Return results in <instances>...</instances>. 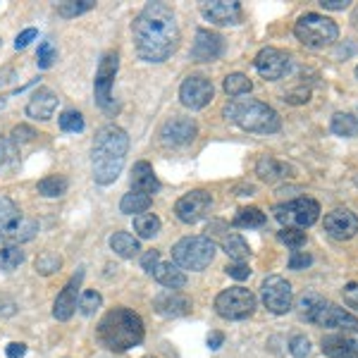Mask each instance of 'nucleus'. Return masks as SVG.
<instances>
[{
	"instance_id": "obj_1",
	"label": "nucleus",
	"mask_w": 358,
	"mask_h": 358,
	"mask_svg": "<svg viewBox=\"0 0 358 358\" xmlns=\"http://www.w3.org/2000/svg\"><path fill=\"white\" fill-rule=\"evenodd\" d=\"M131 34H134L136 55L143 62H165L179 45L177 17L165 3H148L136 15Z\"/></svg>"
},
{
	"instance_id": "obj_2",
	"label": "nucleus",
	"mask_w": 358,
	"mask_h": 358,
	"mask_svg": "<svg viewBox=\"0 0 358 358\" xmlns=\"http://www.w3.org/2000/svg\"><path fill=\"white\" fill-rule=\"evenodd\" d=\"M129 153V136L122 127L106 124L96 131L94 148H91V165H94V182L101 187L117 182Z\"/></svg>"
},
{
	"instance_id": "obj_3",
	"label": "nucleus",
	"mask_w": 358,
	"mask_h": 358,
	"mask_svg": "<svg viewBox=\"0 0 358 358\" xmlns=\"http://www.w3.org/2000/svg\"><path fill=\"white\" fill-rule=\"evenodd\" d=\"M96 337L108 351H127L143 342L146 327H143L141 315L134 313L131 308L117 306V308L108 310L101 317V322L96 327Z\"/></svg>"
},
{
	"instance_id": "obj_4",
	"label": "nucleus",
	"mask_w": 358,
	"mask_h": 358,
	"mask_svg": "<svg viewBox=\"0 0 358 358\" xmlns=\"http://www.w3.org/2000/svg\"><path fill=\"white\" fill-rule=\"evenodd\" d=\"M299 310L301 317L313 322L317 327H327V330H342V332H358V317L351 315L349 310L339 308L337 303L325 301L320 294H303L299 299Z\"/></svg>"
},
{
	"instance_id": "obj_5",
	"label": "nucleus",
	"mask_w": 358,
	"mask_h": 358,
	"mask_svg": "<svg viewBox=\"0 0 358 358\" xmlns=\"http://www.w3.org/2000/svg\"><path fill=\"white\" fill-rule=\"evenodd\" d=\"M224 115H227L234 124H239L244 131H253V134H275L282 127V120L275 108H270L268 103L253 101V98H248V101L234 98V101L224 108Z\"/></svg>"
},
{
	"instance_id": "obj_6",
	"label": "nucleus",
	"mask_w": 358,
	"mask_h": 358,
	"mask_svg": "<svg viewBox=\"0 0 358 358\" xmlns=\"http://www.w3.org/2000/svg\"><path fill=\"white\" fill-rule=\"evenodd\" d=\"M215 241L208 236H184L172 246V261L179 270H206L215 258Z\"/></svg>"
},
{
	"instance_id": "obj_7",
	"label": "nucleus",
	"mask_w": 358,
	"mask_h": 358,
	"mask_svg": "<svg viewBox=\"0 0 358 358\" xmlns=\"http://www.w3.org/2000/svg\"><path fill=\"white\" fill-rule=\"evenodd\" d=\"M294 34L306 48H325L332 45L339 38V27L334 24L330 17L317 15V13H306L299 17V22L294 24Z\"/></svg>"
},
{
	"instance_id": "obj_8",
	"label": "nucleus",
	"mask_w": 358,
	"mask_h": 358,
	"mask_svg": "<svg viewBox=\"0 0 358 358\" xmlns=\"http://www.w3.org/2000/svg\"><path fill=\"white\" fill-rule=\"evenodd\" d=\"M117 69H120V55L115 50H108L103 53L101 62H98L96 69V79H94V96L96 103L101 110H106L108 115H113L117 110V103L113 98V84L115 77H117Z\"/></svg>"
},
{
	"instance_id": "obj_9",
	"label": "nucleus",
	"mask_w": 358,
	"mask_h": 358,
	"mask_svg": "<svg viewBox=\"0 0 358 358\" xmlns=\"http://www.w3.org/2000/svg\"><path fill=\"white\" fill-rule=\"evenodd\" d=\"M275 217L280 224L292 229H306L310 224L317 222L320 217V203L315 199H308V196H301V199L287 201V203L275 206Z\"/></svg>"
},
{
	"instance_id": "obj_10",
	"label": "nucleus",
	"mask_w": 358,
	"mask_h": 358,
	"mask_svg": "<svg viewBox=\"0 0 358 358\" xmlns=\"http://www.w3.org/2000/svg\"><path fill=\"white\" fill-rule=\"evenodd\" d=\"M256 296L246 287H229L215 296V310L224 320H246L256 310Z\"/></svg>"
},
{
	"instance_id": "obj_11",
	"label": "nucleus",
	"mask_w": 358,
	"mask_h": 358,
	"mask_svg": "<svg viewBox=\"0 0 358 358\" xmlns=\"http://www.w3.org/2000/svg\"><path fill=\"white\" fill-rule=\"evenodd\" d=\"M261 294H263V303L270 313L275 315H285L292 310V303H294V292H292V285L280 275H270L268 280L263 282L261 287Z\"/></svg>"
},
{
	"instance_id": "obj_12",
	"label": "nucleus",
	"mask_w": 358,
	"mask_h": 358,
	"mask_svg": "<svg viewBox=\"0 0 358 358\" xmlns=\"http://www.w3.org/2000/svg\"><path fill=\"white\" fill-rule=\"evenodd\" d=\"M213 96H215V86H213L210 79L201 77V74H192L179 86V101L189 110H203L208 103L213 101Z\"/></svg>"
},
{
	"instance_id": "obj_13",
	"label": "nucleus",
	"mask_w": 358,
	"mask_h": 358,
	"mask_svg": "<svg viewBox=\"0 0 358 358\" xmlns=\"http://www.w3.org/2000/svg\"><path fill=\"white\" fill-rule=\"evenodd\" d=\"M213 206V196L206 189H194V192L184 194L182 199L175 203V215L179 222L184 224H194L199 220H203Z\"/></svg>"
},
{
	"instance_id": "obj_14",
	"label": "nucleus",
	"mask_w": 358,
	"mask_h": 358,
	"mask_svg": "<svg viewBox=\"0 0 358 358\" xmlns=\"http://www.w3.org/2000/svg\"><path fill=\"white\" fill-rule=\"evenodd\" d=\"M196 134H199V127L189 117H172L160 127V141H163V146L167 148L189 146L196 138Z\"/></svg>"
},
{
	"instance_id": "obj_15",
	"label": "nucleus",
	"mask_w": 358,
	"mask_h": 358,
	"mask_svg": "<svg viewBox=\"0 0 358 358\" xmlns=\"http://www.w3.org/2000/svg\"><path fill=\"white\" fill-rule=\"evenodd\" d=\"M201 15L217 27H234L244 20V10L236 0H210L201 3Z\"/></svg>"
},
{
	"instance_id": "obj_16",
	"label": "nucleus",
	"mask_w": 358,
	"mask_h": 358,
	"mask_svg": "<svg viewBox=\"0 0 358 358\" xmlns=\"http://www.w3.org/2000/svg\"><path fill=\"white\" fill-rule=\"evenodd\" d=\"M82 282H84V268H79L77 273L69 277V282L62 287V292L57 294L55 306H53V317L60 322H67L69 317L77 313V296L79 289H82Z\"/></svg>"
},
{
	"instance_id": "obj_17",
	"label": "nucleus",
	"mask_w": 358,
	"mask_h": 358,
	"mask_svg": "<svg viewBox=\"0 0 358 358\" xmlns=\"http://www.w3.org/2000/svg\"><path fill=\"white\" fill-rule=\"evenodd\" d=\"M253 65H256L258 74H261L263 79H268V82H277V79H282L287 74V69H289V55L285 53V50L280 48H263L261 53L256 55V60H253Z\"/></svg>"
},
{
	"instance_id": "obj_18",
	"label": "nucleus",
	"mask_w": 358,
	"mask_h": 358,
	"mask_svg": "<svg viewBox=\"0 0 358 358\" xmlns=\"http://www.w3.org/2000/svg\"><path fill=\"white\" fill-rule=\"evenodd\" d=\"M224 53V41L220 34L210 29H199L192 45V60L194 62H213Z\"/></svg>"
},
{
	"instance_id": "obj_19",
	"label": "nucleus",
	"mask_w": 358,
	"mask_h": 358,
	"mask_svg": "<svg viewBox=\"0 0 358 358\" xmlns=\"http://www.w3.org/2000/svg\"><path fill=\"white\" fill-rule=\"evenodd\" d=\"M325 232L337 241L351 239L358 232V217L346 208H337L325 215Z\"/></svg>"
},
{
	"instance_id": "obj_20",
	"label": "nucleus",
	"mask_w": 358,
	"mask_h": 358,
	"mask_svg": "<svg viewBox=\"0 0 358 358\" xmlns=\"http://www.w3.org/2000/svg\"><path fill=\"white\" fill-rule=\"evenodd\" d=\"M322 354L330 358H358V332H337L322 337Z\"/></svg>"
},
{
	"instance_id": "obj_21",
	"label": "nucleus",
	"mask_w": 358,
	"mask_h": 358,
	"mask_svg": "<svg viewBox=\"0 0 358 358\" xmlns=\"http://www.w3.org/2000/svg\"><path fill=\"white\" fill-rule=\"evenodd\" d=\"M153 308H155V313L163 317H182V315L192 313L194 306H192V299L184 296V294L165 289L153 299Z\"/></svg>"
},
{
	"instance_id": "obj_22",
	"label": "nucleus",
	"mask_w": 358,
	"mask_h": 358,
	"mask_svg": "<svg viewBox=\"0 0 358 358\" xmlns=\"http://www.w3.org/2000/svg\"><path fill=\"white\" fill-rule=\"evenodd\" d=\"M206 236L208 239H213V241H220V246H222V251L227 253L232 261H239V263H246V258L251 256V246L244 241V236L241 234H236V232H217V227L215 224H210V227L206 229Z\"/></svg>"
},
{
	"instance_id": "obj_23",
	"label": "nucleus",
	"mask_w": 358,
	"mask_h": 358,
	"mask_svg": "<svg viewBox=\"0 0 358 358\" xmlns=\"http://www.w3.org/2000/svg\"><path fill=\"white\" fill-rule=\"evenodd\" d=\"M55 108H57V96L53 94L50 89H41L36 91L31 98H29L27 103V115L31 120H38V122H45V120H50L55 115Z\"/></svg>"
},
{
	"instance_id": "obj_24",
	"label": "nucleus",
	"mask_w": 358,
	"mask_h": 358,
	"mask_svg": "<svg viewBox=\"0 0 358 358\" xmlns=\"http://www.w3.org/2000/svg\"><path fill=\"white\" fill-rule=\"evenodd\" d=\"M158 189H160V182H158V177H155L153 165L146 163V160H138L134 165V170H131V192L153 196Z\"/></svg>"
},
{
	"instance_id": "obj_25",
	"label": "nucleus",
	"mask_w": 358,
	"mask_h": 358,
	"mask_svg": "<svg viewBox=\"0 0 358 358\" xmlns=\"http://www.w3.org/2000/svg\"><path fill=\"white\" fill-rule=\"evenodd\" d=\"M292 165L282 163V160L273 158V155H263L256 165V175L263 179V182L273 184V182H280V179H287L292 177Z\"/></svg>"
},
{
	"instance_id": "obj_26",
	"label": "nucleus",
	"mask_w": 358,
	"mask_h": 358,
	"mask_svg": "<svg viewBox=\"0 0 358 358\" xmlns=\"http://www.w3.org/2000/svg\"><path fill=\"white\" fill-rule=\"evenodd\" d=\"M151 275L158 285H163L165 289H170V292H177V289H182V287H187V275H184L175 263H158Z\"/></svg>"
},
{
	"instance_id": "obj_27",
	"label": "nucleus",
	"mask_w": 358,
	"mask_h": 358,
	"mask_svg": "<svg viewBox=\"0 0 358 358\" xmlns=\"http://www.w3.org/2000/svg\"><path fill=\"white\" fill-rule=\"evenodd\" d=\"M38 232V222L36 220H24L22 217V222L17 224L15 229H10V232H0V244H8V246H20L24 244V241H31L34 236Z\"/></svg>"
},
{
	"instance_id": "obj_28",
	"label": "nucleus",
	"mask_w": 358,
	"mask_h": 358,
	"mask_svg": "<svg viewBox=\"0 0 358 358\" xmlns=\"http://www.w3.org/2000/svg\"><path fill=\"white\" fill-rule=\"evenodd\" d=\"M110 248L117 253L120 258H134L138 251H141V244L134 234L129 232H115L110 236Z\"/></svg>"
},
{
	"instance_id": "obj_29",
	"label": "nucleus",
	"mask_w": 358,
	"mask_h": 358,
	"mask_svg": "<svg viewBox=\"0 0 358 358\" xmlns=\"http://www.w3.org/2000/svg\"><path fill=\"white\" fill-rule=\"evenodd\" d=\"M22 222V210L8 196H0V232H10Z\"/></svg>"
},
{
	"instance_id": "obj_30",
	"label": "nucleus",
	"mask_w": 358,
	"mask_h": 358,
	"mask_svg": "<svg viewBox=\"0 0 358 358\" xmlns=\"http://www.w3.org/2000/svg\"><path fill=\"white\" fill-rule=\"evenodd\" d=\"M151 203H153V196L129 192L122 196V201H120V210H122L124 215H141V213H146L148 208H151Z\"/></svg>"
},
{
	"instance_id": "obj_31",
	"label": "nucleus",
	"mask_w": 358,
	"mask_h": 358,
	"mask_svg": "<svg viewBox=\"0 0 358 358\" xmlns=\"http://www.w3.org/2000/svg\"><path fill=\"white\" fill-rule=\"evenodd\" d=\"M160 227H163V222H160V217L153 215V213L134 215V232L141 236V239H153V236H158Z\"/></svg>"
},
{
	"instance_id": "obj_32",
	"label": "nucleus",
	"mask_w": 358,
	"mask_h": 358,
	"mask_svg": "<svg viewBox=\"0 0 358 358\" xmlns=\"http://www.w3.org/2000/svg\"><path fill=\"white\" fill-rule=\"evenodd\" d=\"M67 189H69V182H67V177H62V175H48L38 182V194L45 196V199H60V196L67 194Z\"/></svg>"
},
{
	"instance_id": "obj_33",
	"label": "nucleus",
	"mask_w": 358,
	"mask_h": 358,
	"mask_svg": "<svg viewBox=\"0 0 358 358\" xmlns=\"http://www.w3.org/2000/svg\"><path fill=\"white\" fill-rule=\"evenodd\" d=\"M265 213L261 208H241L239 213L234 215V227H244V229H256V227H263L265 224Z\"/></svg>"
},
{
	"instance_id": "obj_34",
	"label": "nucleus",
	"mask_w": 358,
	"mask_h": 358,
	"mask_svg": "<svg viewBox=\"0 0 358 358\" xmlns=\"http://www.w3.org/2000/svg\"><path fill=\"white\" fill-rule=\"evenodd\" d=\"M251 89H253V84H251V79H248L246 74L234 72V74H227V77H224V94H227V96L239 98V96L251 94Z\"/></svg>"
},
{
	"instance_id": "obj_35",
	"label": "nucleus",
	"mask_w": 358,
	"mask_h": 358,
	"mask_svg": "<svg viewBox=\"0 0 358 358\" xmlns=\"http://www.w3.org/2000/svg\"><path fill=\"white\" fill-rule=\"evenodd\" d=\"M332 131L337 136H344V138H349V136H356L358 134V127H356V120H354V115L351 113H334L332 115Z\"/></svg>"
},
{
	"instance_id": "obj_36",
	"label": "nucleus",
	"mask_w": 358,
	"mask_h": 358,
	"mask_svg": "<svg viewBox=\"0 0 358 358\" xmlns=\"http://www.w3.org/2000/svg\"><path fill=\"white\" fill-rule=\"evenodd\" d=\"M24 251L20 246H3L0 248V270L5 273H13V270L20 268L24 263Z\"/></svg>"
},
{
	"instance_id": "obj_37",
	"label": "nucleus",
	"mask_w": 358,
	"mask_h": 358,
	"mask_svg": "<svg viewBox=\"0 0 358 358\" xmlns=\"http://www.w3.org/2000/svg\"><path fill=\"white\" fill-rule=\"evenodd\" d=\"M94 0H67V3H60L57 5V15L65 17V20H72V17H79L89 10H94Z\"/></svg>"
},
{
	"instance_id": "obj_38",
	"label": "nucleus",
	"mask_w": 358,
	"mask_h": 358,
	"mask_svg": "<svg viewBox=\"0 0 358 358\" xmlns=\"http://www.w3.org/2000/svg\"><path fill=\"white\" fill-rule=\"evenodd\" d=\"M34 268H36L38 275H53L57 270L62 268V258L57 256L53 251H43L36 256V263H34Z\"/></svg>"
},
{
	"instance_id": "obj_39",
	"label": "nucleus",
	"mask_w": 358,
	"mask_h": 358,
	"mask_svg": "<svg viewBox=\"0 0 358 358\" xmlns=\"http://www.w3.org/2000/svg\"><path fill=\"white\" fill-rule=\"evenodd\" d=\"M57 124H60L62 131H67V134H79V131H84V115L79 110H65L57 117Z\"/></svg>"
},
{
	"instance_id": "obj_40",
	"label": "nucleus",
	"mask_w": 358,
	"mask_h": 358,
	"mask_svg": "<svg viewBox=\"0 0 358 358\" xmlns=\"http://www.w3.org/2000/svg\"><path fill=\"white\" fill-rule=\"evenodd\" d=\"M101 306H103V296L96 289H86L82 296H79V310H82V315L86 317L94 315Z\"/></svg>"
},
{
	"instance_id": "obj_41",
	"label": "nucleus",
	"mask_w": 358,
	"mask_h": 358,
	"mask_svg": "<svg viewBox=\"0 0 358 358\" xmlns=\"http://www.w3.org/2000/svg\"><path fill=\"white\" fill-rule=\"evenodd\" d=\"M277 239L282 241V244L292 246L294 251L296 248H301L306 244V232H301V229H292V227H285L282 232H277Z\"/></svg>"
},
{
	"instance_id": "obj_42",
	"label": "nucleus",
	"mask_w": 358,
	"mask_h": 358,
	"mask_svg": "<svg viewBox=\"0 0 358 358\" xmlns=\"http://www.w3.org/2000/svg\"><path fill=\"white\" fill-rule=\"evenodd\" d=\"M55 57H57V50H55V45L50 41H43L41 45H38L36 62H38V67H41V69H48L55 62Z\"/></svg>"
},
{
	"instance_id": "obj_43",
	"label": "nucleus",
	"mask_w": 358,
	"mask_h": 358,
	"mask_svg": "<svg viewBox=\"0 0 358 358\" xmlns=\"http://www.w3.org/2000/svg\"><path fill=\"white\" fill-rule=\"evenodd\" d=\"M289 354L294 358H306L310 354V342L306 334H294V337L289 339Z\"/></svg>"
},
{
	"instance_id": "obj_44",
	"label": "nucleus",
	"mask_w": 358,
	"mask_h": 358,
	"mask_svg": "<svg viewBox=\"0 0 358 358\" xmlns=\"http://www.w3.org/2000/svg\"><path fill=\"white\" fill-rule=\"evenodd\" d=\"M313 263V256L310 253H306V251H292V256H289V270H306L308 265Z\"/></svg>"
},
{
	"instance_id": "obj_45",
	"label": "nucleus",
	"mask_w": 358,
	"mask_h": 358,
	"mask_svg": "<svg viewBox=\"0 0 358 358\" xmlns=\"http://www.w3.org/2000/svg\"><path fill=\"white\" fill-rule=\"evenodd\" d=\"M10 136H13V143H29V141H34V136H38V134L34 131V127L20 124V127H15Z\"/></svg>"
},
{
	"instance_id": "obj_46",
	"label": "nucleus",
	"mask_w": 358,
	"mask_h": 358,
	"mask_svg": "<svg viewBox=\"0 0 358 358\" xmlns=\"http://www.w3.org/2000/svg\"><path fill=\"white\" fill-rule=\"evenodd\" d=\"M224 273H227L229 277H234V280H246L248 275H251V268H248V263H239V261H232L224 268Z\"/></svg>"
},
{
	"instance_id": "obj_47",
	"label": "nucleus",
	"mask_w": 358,
	"mask_h": 358,
	"mask_svg": "<svg viewBox=\"0 0 358 358\" xmlns=\"http://www.w3.org/2000/svg\"><path fill=\"white\" fill-rule=\"evenodd\" d=\"M342 296H344V303H349L351 308L358 310V282H349L342 289Z\"/></svg>"
},
{
	"instance_id": "obj_48",
	"label": "nucleus",
	"mask_w": 358,
	"mask_h": 358,
	"mask_svg": "<svg viewBox=\"0 0 358 358\" xmlns=\"http://www.w3.org/2000/svg\"><path fill=\"white\" fill-rule=\"evenodd\" d=\"M13 155H15V143H13V138L0 136V165H5L8 160H13Z\"/></svg>"
},
{
	"instance_id": "obj_49",
	"label": "nucleus",
	"mask_w": 358,
	"mask_h": 358,
	"mask_svg": "<svg viewBox=\"0 0 358 358\" xmlns=\"http://www.w3.org/2000/svg\"><path fill=\"white\" fill-rule=\"evenodd\" d=\"M158 263H160V251H155V248H151V251L143 253V258H141V268L146 270V273H153L155 265H158Z\"/></svg>"
},
{
	"instance_id": "obj_50",
	"label": "nucleus",
	"mask_w": 358,
	"mask_h": 358,
	"mask_svg": "<svg viewBox=\"0 0 358 358\" xmlns=\"http://www.w3.org/2000/svg\"><path fill=\"white\" fill-rule=\"evenodd\" d=\"M36 36H38V31H36V29H24V31H22L20 36L15 38V48H17V50H20V48H27V45L31 43Z\"/></svg>"
},
{
	"instance_id": "obj_51",
	"label": "nucleus",
	"mask_w": 358,
	"mask_h": 358,
	"mask_svg": "<svg viewBox=\"0 0 358 358\" xmlns=\"http://www.w3.org/2000/svg\"><path fill=\"white\" fill-rule=\"evenodd\" d=\"M5 354H8V358H24V354H27V344H22V342L8 344V346H5Z\"/></svg>"
},
{
	"instance_id": "obj_52",
	"label": "nucleus",
	"mask_w": 358,
	"mask_h": 358,
	"mask_svg": "<svg viewBox=\"0 0 358 358\" xmlns=\"http://www.w3.org/2000/svg\"><path fill=\"white\" fill-rule=\"evenodd\" d=\"M320 5L325 10H332V13H339V10H346L351 5V0H320Z\"/></svg>"
},
{
	"instance_id": "obj_53",
	"label": "nucleus",
	"mask_w": 358,
	"mask_h": 358,
	"mask_svg": "<svg viewBox=\"0 0 358 358\" xmlns=\"http://www.w3.org/2000/svg\"><path fill=\"white\" fill-rule=\"evenodd\" d=\"M308 96H310L308 89H296V91H292V94H287L285 101H289V103H294V106H299V103L308 101Z\"/></svg>"
},
{
	"instance_id": "obj_54",
	"label": "nucleus",
	"mask_w": 358,
	"mask_h": 358,
	"mask_svg": "<svg viewBox=\"0 0 358 358\" xmlns=\"http://www.w3.org/2000/svg\"><path fill=\"white\" fill-rule=\"evenodd\" d=\"M15 308H17V303L13 299L0 294V315H15Z\"/></svg>"
},
{
	"instance_id": "obj_55",
	"label": "nucleus",
	"mask_w": 358,
	"mask_h": 358,
	"mask_svg": "<svg viewBox=\"0 0 358 358\" xmlns=\"http://www.w3.org/2000/svg\"><path fill=\"white\" fill-rule=\"evenodd\" d=\"M222 344H224V334L222 332H210V334H208V349L217 351Z\"/></svg>"
},
{
	"instance_id": "obj_56",
	"label": "nucleus",
	"mask_w": 358,
	"mask_h": 358,
	"mask_svg": "<svg viewBox=\"0 0 358 358\" xmlns=\"http://www.w3.org/2000/svg\"><path fill=\"white\" fill-rule=\"evenodd\" d=\"M354 53H356V45L351 43V41H346V43H342L337 48V57H344V60H346V57H351Z\"/></svg>"
},
{
	"instance_id": "obj_57",
	"label": "nucleus",
	"mask_w": 358,
	"mask_h": 358,
	"mask_svg": "<svg viewBox=\"0 0 358 358\" xmlns=\"http://www.w3.org/2000/svg\"><path fill=\"white\" fill-rule=\"evenodd\" d=\"M351 115H354V120H356V127H358V106H356V110L351 113Z\"/></svg>"
},
{
	"instance_id": "obj_58",
	"label": "nucleus",
	"mask_w": 358,
	"mask_h": 358,
	"mask_svg": "<svg viewBox=\"0 0 358 358\" xmlns=\"http://www.w3.org/2000/svg\"><path fill=\"white\" fill-rule=\"evenodd\" d=\"M5 103H8V101H5V98L0 96V110H3V108H5Z\"/></svg>"
},
{
	"instance_id": "obj_59",
	"label": "nucleus",
	"mask_w": 358,
	"mask_h": 358,
	"mask_svg": "<svg viewBox=\"0 0 358 358\" xmlns=\"http://www.w3.org/2000/svg\"><path fill=\"white\" fill-rule=\"evenodd\" d=\"M356 77H358V67H356Z\"/></svg>"
},
{
	"instance_id": "obj_60",
	"label": "nucleus",
	"mask_w": 358,
	"mask_h": 358,
	"mask_svg": "<svg viewBox=\"0 0 358 358\" xmlns=\"http://www.w3.org/2000/svg\"><path fill=\"white\" fill-rule=\"evenodd\" d=\"M148 358H155V356H148Z\"/></svg>"
}]
</instances>
